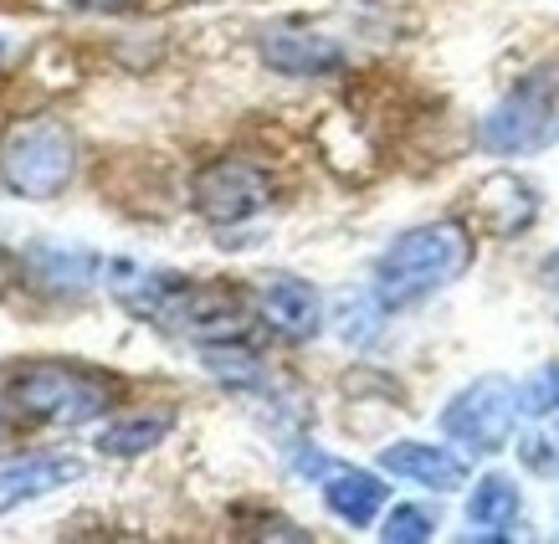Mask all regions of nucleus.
Masks as SVG:
<instances>
[{
	"label": "nucleus",
	"mask_w": 559,
	"mask_h": 544,
	"mask_svg": "<svg viewBox=\"0 0 559 544\" xmlns=\"http://www.w3.org/2000/svg\"><path fill=\"white\" fill-rule=\"evenodd\" d=\"M385 498H390V488L374 473H365V468H329L323 473V504L344 524H355V529L374 524V513L385 509Z\"/></svg>",
	"instance_id": "13"
},
{
	"label": "nucleus",
	"mask_w": 559,
	"mask_h": 544,
	"mask_svg": "<svg viewBox=\"0 0 559 544\" xmlns=\"http://www.w3.org/2000/svg\"><path fill=\"white\" fill-rule=\"evenodd\" d=\"M98 268H103L98 257L78 252V247H47V241H36L32 252H26V272H32V283H41L47 293H83V288H93Z\"/></svg>",
	"instance_id": "15"
},
{
	"label": "nucleus",
	"mask_w": 559,
	"mask_h": 544,
	"mask_svg": "<svg viewBox=\"0 0 559 544\" xmlns=\"http://www.w3.org/2000/svg\"><path fill=\"white\" fill-rule=\"evenodd\" d=\"M190 205L211 226H241L272 205V175L257 159H241V154L211 159L190 180Z\"/></svg>",
	"instance_id": "6"
},
{
	"label": "nucleus",
	"mask_w": 559,
	"mask_h": 544,
	"mask_svg": "<svg viewBox=\"0 0 559 544\" xmlns=\"http://www.w3.org/2000/svg\"><path fill=\"white\" fill-rule=\"evenodd\" d=\"M473 226L467 222H426L411 226L390 241L374 262V304L380 308H411L457 283L473 268Z\"/></svg>",
	"instance_id": "1"
},
{
	"label": "nucleus",
	"mask_w": 559,
	"mask_h": 544,
	"mask_svg": "<svg viewBox=\"0 0 559 544\" xmlns=\"http://www.w3.org/2000/svg\"><path fill=\"white\" fill-rule=\"evenodd\" d=\"M374 319H380V304H374V298L370 304H344V329L340 334L349 344H365V340H374V329H380Z\"/></svg>",
	"instance_id": "22"
},
{
	"label": "nucleus",
	"mask_w": 559,
	"mask_h": 544,
	"mask_svg": "<svg viewBox=\"0 0 559 544\" xmlns=\"http://www.w3.org/2000/svg\"><path fill=\"white\" fill-rule=\"evenodd\" d=\"M380 468L390 477H406V483H421V488H437V494H452L467 483V462L447 447L431 442H390L380 452Z\"/></svg>",
	"instance_id": "10"
},
{
	"label": "nucleus",
	"mask_w": 559,
	"mask_h": 544,
	"mask_svg": "<svg viewBox=\"0 0 559 544\" xmlns=\"http://www.w3.org/2000/svg\"><path fill=\"white\" fill-rule=\"evenodd\" d=\"M528 462H534L539 473H549V468L559 473V401L549 411H539V431H534V442H528Z\"/></svg>",
	"instance_id": "20"
},
{
	"label": "nucleus",
	"mask_w": 559,
	"mask_h": 544,
	"mask_svg": "<svg viewBox=\"0 0 559 544\" xmlns=\"http://www.w3.org/2000/svg\"><path fill=\"white\" fill-rule=\"evenodd\" d=\"M186 277L180 272H159V268H139V262H108V293L119 298V308H129L134 319L159 323L165 304L175 298Z\"/></svg>",
	"instance_id": "12"
},
{
	"label": "nucleus",
	"mask_w": 559,
	"mask_h": 544,
	"mask_svg": "<svg viewBox=\"0 0 559 544\" xmlns=\"http://www.w3.org/2000/svg\"><path fill=\"white\" fill-rule=\"evenodd\" d=\"M473 211L488 222L492 237H519V232H528L534 216H539V196H534V186L519 180V175H488L473 196Z\"/></svg>",
	"instance_id": "11"
},
{
	"label": "nucleus",
	"mask_w": 559,
	"mask_h": 544,
	"mask_svg": "<svg viewBox=\"0 0 559 544\" xmlns=\"http://www.w3.org/2000/svg\"><path fill=\"white\" fill-rule=\"evenodd\" d=\"M559 139V68H534L513 83V93L488 108L477 123V144L488 154H539Z\"/></svg>",
	"instance_id": "2"
},
{
	"label": "nucleus",
	"mask_w": 559,
	"mask_h": 544,
	"mask_svg": "<svg viewBox=\"0 0 559 544\" xmlns=\"http://www.w3.org/2000/svg\"><path fill=\"white\" fill-rule=\"evenodd\" d=\"M175 431V411H129L119 422H108L98 431L103 458H144Z\"/></svg>",
	"instance_id": "16"
},
{
	"label": "nucleus",
	"mask_w": 559,
	"mask_h": 544,
	"mask_svg": "<svg viewBox=\"0 0 559 544\" xmlns=\"http://www.w3.org/2000/svg\"><path fill=\"white\" fill-rule=\"evenodd\" d=\"M159 329H175V334H190V340H241L247 329V308H241L237 293L226 288H205V283H180L175 298L159 314Z\"/></svg>",
	"instance_id": "7"
},
{
	"label": "nucleus",
	"mask_w": 559,
	"mask_h": 544,
	"mask_svg": "<svg viewBox=\"0 0 559 544\" xmlns=\"http://www.w3.org/2000/svg\"><path fill=\"white\" fill-rule=\"evenodd\" d=\"M78 477H83V462L72 458H32L16 462V468H0V519L16 513L21 504H32V498L57 494L62 483H78Z\"/></svg>",
	"instance_id": "14"
},
{
	"label": "nucleus",
	"mask_w": 559,
	"mask_h": 544,
	"mask_svg": "<svg viewBox=\"0 0 559 544\" xmlns=\"http://www.w3.org/2000/svg\"><path fill=\"white\" fill-rule=\"evenodd\" d=\"M5 51H11V47H5V42H0V57H5Z\"/></svg>",
	"instance_id": "25"
},
{
	"label": "nucleus",
	"mask_w": 559,
	"mask_h": 544,
	"mask_svg": "<svg viewBox=\"0 0 559 544\" xmlns=\"http://www.w3.org/2000/svg\"><path fill=\"white\" fill-rule=\"evenodd\" d=\"M78 175V139L68 123L57 119H32L16 123L5 144H0V180L5 190H16L21 201H51L62 196Z\"/></svg>",
	"instance_id": "4"
},
{
	"label": "nucleus",
	"mask_w": 559,
	"mask_h": 544,
	"mask_svg": "<svg viewBox=\"0 0 559 544\" xmlns=\"http://www.w3.org/2000/svg\"><path fill=\"white\" fill-rule=\"evenodd\" d=\"M262 62L283 78H323V72H340L344 68V47L334 36L323 32H304V26H272L262 42Z\"/></svg>",
	"instance_id": "8"
},
{
	"label": "nucleus",
	"mask_w": 559,
	"mask_h": 544,
	"mask_svg": "<svg viewBox=\"0 0 559 544\" xmlns=\"http://www.w3.org/2000/svg\"><path fill=\"white\" fill-rule=\"evenodd\" d=\"M201 359H205V370H211V380L231 386V391H252V386H262V359H257L241 340H211L201 350Z\"/></svg>",
	"instance_id": "18"
},
{
	"label": "nucleus",
	"mask_w": 559,
	"mask_h": 544,
	"mask_svg": "<svg viewBox=\"0 0 559 544\" xmlns=\"http://www.w3.org/2000/svg\"><path fill=\"white\" fill-rule=\"evenodd\" d=\"M257 314L272 323V334H283L293 344L313 340L323 329V298L304 277H267L257 293Z\"/></svg>",
	"instance_id": "9"
},
{
	"label": "nucleus",
	"mask_w": 559,
	"mask_h": 544,
	"mask_svg": "<svg viewBox=\"0 0 559 544\" xmlns=\"http://www.w3.org/2000/svg\"><path fill=\"white\" fill-rule=\"evenodd\" d=\"M544 277H549V283H559V247L544 257Z\"/></svg>",
	"instance_id": "24"
},
{
	"label": "nucleus",
	"mask_w": 559,
	"mask_h": 544,
	"mask_svg": "<svg viewBox=\"0 0 559 544\" xmlns=\"http://www.w3.org/2000/svg\"><path fill=\"white\" fill-rule=\"evenodd\" d=\"M519 519V483L509 473H488L473 483V498H467V524L483 529V534H503V524Z\"/></svg>",
	"instance_id": "17"
},
{
	"label": "nucleus",
	"mask_w": 559,
	"mask_h": 544,
	"mask_svg": "<svg viewBox=\"0 0 559 544\" xmlns=\"http://www.w3.org/2000/svg\"><path fill=\"white\" fill-rule=\"evenodd\" d=\"M437 534V519H431V509H421V504H401V509L385 513V524H380V540L385 544H426Z\"/></svg>",
	"instance_id": "19"
},
{
	"label": "nucleus",
	"mask_w": 559,
	"mask_h": 544,
	"mask_svg": "<svg viewBox=\"0 0 559 544\" xmlns=\"http://www.w3.org/2000/svg\"><path fill=\"white\" fill-rule=\"evenodd\" d=\"M68 5H78V11H93V16H114V11L134 5V0H68Z\"/></svg>",
	"instance_id": "23"
},
{
	"label": "nucleus",
	"mask_w": 559,
	"mask_h": 544,
	"mask_svg": "<svg viewBox=\"0 0 559 544\" xmlns=\"http://www.w3.org/2000/svg\"><path fill=\"white\" fill-rule=\"evenodd\" d=\"M5 401L26 416V422H47V426H83L93 416L114 406V386L93 370L78 365H26L21 375H11Z\"/></svg>",
	"instance_id": "3"
},
{
	"label": "nucleus",
	"mask_w": 559,
	"mask_h": 544,
	"mask_svg": "<svg viewBox=\"0 0 559 544\" xmlns=\"http://www.w3.org/2000/svg\"><path fill=\"white\" fill-rule=\"evenodd\" d=\"M559 401V365H549V370H539L528 386H519V406L528 411V416H539V411H549Z\"/></svg>",
	"instance_id": "21"
},
{
	"label": "nucleus",
	"mask_w": 559,
	"mask_h": 544,
	"mask_svg": "<svg viewBox=\"0 0 559 544\" xmlns=\"http://www.w3.org/2000/svg\"><path fill=\"white\" fill-rule=\"evenodd\" d=\"M524 406H519V386L509 375H483L473 386H462L447 411H441V431L457 447L473 452H503L513 442V426H519Z\"/></svg>",
	"instance_id": "5"
}]
</instances>
